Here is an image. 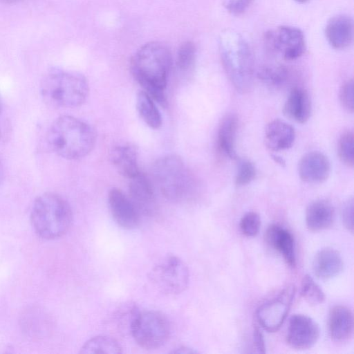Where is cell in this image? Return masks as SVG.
<instances>
[{
    "label": "cell",
    "mask_w": 354,
    "mask_h": 354,
    "mask_svg": "<svg viewBox=\"0 0 354 354\" xmlns=\"http://www.w3.org/2000/svg\"><path fill=\"white\" fill-rule=\"evenodd\" d=\"M172 63L169 49L158 41L141 46L131 60L130 70L133 78L162 107L167 106L165 91Z\"/></svg>",
    "instance_id": "cell-1"
},
{
    "label": "cell",
    "mask_w": 354,
    "mask_h": 354,
    "mask_svg": "<svg viewBox=\"0 0 354 354\" xmlns=\"http://www.w3.org/2000/svg\"><path fill=\"white\" fill-rule=\"evenodd\" d=\"M50 149L57 156L70 160L86 156L94 148L95 133L86 122L71 115L57 118L47 133Z\"/></svg>",
    "instance_id": "cell-2"
},
{
    "label": "cell",
    "mask_w": 354,
    "mask_h": 354,
    "mask_svg": "<svg viewBox=\"0 0 354 354\" xmlns=\"http://www.w3.org/2000/svg\"><path fill=\"white\" fill-rule=\"evenodd\" d=\"M218 48L225 72L235 89L248 92L253 82L254 62L252 50L244 37L226 29L219 36Z\"/></svg>",
    "instance_id": "cell-3"
},
{
    "label": "cell",
    "mask_w": 354,
    "mask_h": 354,
    "mask_svg": "<svg viewBox=\"0 0 354 354\" xmlns=\"http://www.w3.org/2000/svg\"><path fill=\"white\" fill-rule=\"evenodd\" d=\"M44 100L52 106L75 108L83 104L89 94V84L81 73L59 68L50 69L40 85Z\"/></svg>",
    "instance_id": "cell-4"
},
{
    "label": "cell",
    "mask_w": 354,
    "mask_h": 354,
    "mask_svg": "<svg viewBox=\"0 0 354 354\" xmlns=\"http://www.w3.org/2000/svg\"><path fill=\"white\" fill-rule=\"evenodd\" d=\"M30 218L37 235L50 240L67 232L73 221V213L70 205L62 196L48 192L35 201Z\"/></svg>",
    "instance_id": "cell-5"
},
{
    "label": "cell",
    "mask_w": 354,
    "mask_h": 354,
    "mask_svg": "<svg viewBox=\"0 0 354 354\" xmlns=\"http://www.w3.org/2000/svg\"><path fill=\"white\" fill-rule=\"evenodd\" d=\"M151 174L162 196L171 202L185 201L194 194L193 176L178 155L168 154L158 158L152 165Z\"/></svg>",
    "instance_id": "cell-6"
},
{
    "label": "cell",
    "mask_w": 354,
    "mask_h": 354,
    "mask_svg": "<svg viewBox=\"0 0 354 354\" xmlns=\"http://www.w3.org/2000/svg\"><path fill=\"white\" fill-rule=\"evenodd\" d=\"M170 333L168 319L156 310H140L130 331L136 344L147 350L163 346L167 342Z\"/></svg>",
    "instance_id": "cell-7"
},
{
    "label": "cell",
    "mask_w": 354,
    "mask_h": 354,
    "mask_svg": "<svg viewBox=\"0 0 354 354\" xmlns=\"http://www.w3.org/2000/svg\"><path fill=\"white\" fill-rule=\"evenodd\" d=\"M153 286L162 293L176 295L188 286L189 270L185 263L174 255L167 256L158 262L149 272Z\"/></svg>",
    "instance_id": "cell-8"
},
{
    "label": "cell",
    "mask_w": 354,
    "mask_h": 354,
    "mask_svg": "<svg viewBox=\"0 0 354 354\" xmlns=\"http://www.w3.org/2000/svg\"><path fill=\"white\" fill-rule=\"evenodd\" d=\"M264 40L270 50L287 61L298 59L306 50L304 33L296 27L278 26L268 31Z\"/></svg>",
    "instance_id": "cell-9"
},
{
    "label": "cell",
    "mask_w": 354,
    "mask_h": 354,
    "mask_svg": "<svg viewBox=\"0 0 354 354\" xmlns=\"http://www.w3.org/2000/svg\"><path fill=\"white\" fill-rule=\"evenodd\" d=\"M295 295V286H288L257 308V319L263 329L274 333L280 328L290 310Z\"/></svg>",
    "instance_id": "cell-10"
},
{
    "label": "cell",
    "mask_w": 354,
    "mask_h": 354,
    "mask_svg": "<svg viewBox=\"0 0 354 354\" xmlns=\"http://www.w3.org/2000/svg\"><path fill=\"white\" fill-rule=\"evenodd\" d=\"M319 337V328L310 317L297 314L289 321L287 343L293 348L305 350L313 346Z\"/></svg>",
    "instance_id": "cell-11"
},
{
    "label": "cell",
    "mask_w": 354,
    "mask_h": 354,
    "mask_svg": "<svg viewBox=\"0 0 354 354\" xmlns=\"http://www.w3.org/2000/svg\"><path fill=\"white\" fill-rule=\"evenodd\" d=\"M108 203L113 218L120 227L130 230L139 225L140 214L120 189L113 187L109 190Z\"/></svg>",
    "instance_id": "cell-12"
},
{
    "label": "cell",
    "mask_w": 354,
    "mask_h": 354,
    "mask_svg": "<svg viewBox=\"0 0 354 354\" xmlns=\"http://www.w3.org/2000/svg\"><path fill=\"white\" fill-rule=\"evenodd\" d=\"M129 180V197L140 215H153L158 206L154 186L151 179L140 171Z\"/></svg>",
    "instance_id": "cell-13"
},
{
    "label": "cell",
    "mask_w": 354,
    "mask_h": 354,
    "mask_svg": "<svg viewBox=\"0 0 354 354\" xmlns=\"http://www.w3.org/2000/svg\"><path fill=\"white\" fill-rule=\"evenodd\" d=\"M330 172L329 160L319 151H314L306 153L298 164L299 176L307 183H322L328 179Z\"/></svg>",
    "instance_id": "cell-14"
},
{
    "label": "cell",
    "mask_w": 354,
    "mask_h": 354,
    "mask_svg": "<svg viewBox=\"0 0 354 354\" xmlns=\"http://www.w3.org/2000/svg\"><path fill=\"white\" fill-rule=\"evenodd\" d=\"M266 243L283 258L291 268L296 266L295 240L292 233L283 227L272 224L265 234Z\"/></svg>",
    "instance_id": "cell-15"
},
{
    "label": "cell",
    "mask_w": 354,
    "mask_h": 354,
    "mask_svg": "<svg viewBox=\"0 0 354 354\" xmlns=\"http://www.w3.org/2000/svg\"><path fill=\"white\" fill-rule=\"evenodd\" d=\"M325 35L329 44L335 49L348 48L353 39V21L346 15H338L331 18L325 28Z\"/></svg>",
    "instance_id": "cell-16"
},
{
    "label": "cell",
    "mask_w": 354,
    "mask_h": 354,
    "mask_svg": "<svg viewBox=\"0 0 354 354\" xmlns=\"http://www.w3.org/2000/svg\"><path fill=\"white\" fill-rule=\"evenodd\" d=\"M109 158L118 172L128 179L135 177L140 172L138 151L131 144L114 146L110 151Z\"/></svg>",
    "instance_id": "cell-17"
},
{
    "label": "cell",
    "mask_w": 354,
    "mask_h": 354,
    "mask_svg": "<svg viewBox=\"0 0 354 354\" xmlns=\"http://www.w3.org/2000/svg\"><path fill=\"white\" fill-rule=\"evenodd\" d=\"M328 330L331 339L337 343L348 341L353 333V316L350 308L335 306L328 316Z\"/></svg>",
    "instance_id": "cell-18"
},
{
    "label": "cell",
    "mask_w": 354,
    "mask_h": 354,
    "mask_svg": "<svg viewBox=\"0 0 354 354\" xmlns=\"http://www.w3.org/2000/svg\"><path fill=\"white\" fill-rule=\"evenodd\" d=\"M295 136V129L290 124L281 120H274L266 127L264 141L270 151H283L292 146Z\"/></svg>",
    "instance_id": "cell-19"
},
{
    "label": "cell",
    "mask_w": 354,
    "mask_h": 354,
    "mask_svg": "<svg viewBox=\"0 0 354 354\" xmlns=\"http://www.w3.org/2000/svg\"><path fill=\"white\" fill-rule=\"evenodd\" d=\"M312 104L308 92L303 88L294 87L283 107V114L301 124L306 122L311 115Z\"/></svg>",
    "instance_id": "cell-20"
},
{
    "label": "cell",
    "mask_w": 354,
    "mask_h": 354,
    "mask_svg": "<svg viewBox=\"0 0 354 354\" xmlns=\"http://www.w3.org/2000/svg\"><path fill=\"white\" fill-rule=\"evenodd\" d=\"M334 219V208L326 200H315L306 208V223L308 230L312 232H319L329 228Z\"/></svg>",
    "instance_id": "cell-21"
},
{
    "label": "cell",
    "mask_w": 354,
    "mask_h": 354,
    "mask_svg": "<svg viewBox=\"0 0 354 354\" xmlns=\"http://www.w3.org/2000/svg\"><path fill=\"white\" fill-rule=\"evenodd\" d=\"M313 268L315 274L321 279H330L337 276L343 269L340 254L333 248H324L315 255Z\"/></svg>",
    "instance_id": "cell-22"
},
{
    "label": "cell",
    "mask_w": 354,
    "mask_h": 354,
    "mask_svg": "<svg viewBox=\"0 0 354 354\" xmlns=\"http://www.w3.org/2000/svg\"><path fill=\"white\" fill-rule=\"evenodd\" d=\"M239 120L236 115H225L221 120L217 133V147L219 151L230 159H236V138Z\"/></svg>",
    "instance_id": "cell-23"
},
{
    "label": "cell",
    "mask_w": 354,
    "mask_h": 354,
    "mask_svg": "<svg viewBox=\"0 0 354 354\" xmlns=\"http://www.w3.org/2000/svg\"><path fill=\"white\" fill-rule=\"evenodd\" d=\"M136 109L143 122L151 129H158L162 123V116L155 101L141 91L136 96Z\"/></svg>",
    "instance_id": "cell-24"
},
{
    "label": "cell",
    "mask_w": 354,
    "mask_h": 354,
    "mask_svg": "<svg viewBox=\"0 0 354 354\" xmlns=\"http://www.w3.org/2000/svg\"><path fill=\"white\" fill-rule=\"evenodd\" d=\"M80 353H106L120 354L122 353V346L112 337L98 335L86 341L80 351Z\"/></svg>",
    "instance_id": "cell-25"
},
{
    "label": "cell",
    "mask_w": 354,
    "mask_h": 354,
    "mask_svg": "<svg viewBox=\"0 0 354 354\" xmlns=\"http://www.w3.org/2000/svg\"><path fill=\"white\" fill-rule=\"evenodd\" d=\"M196 61V48L190 41L183 43L176 54V66L179 73L183 75H189L194 71Z\"/></svg>",
    "instance_id": "cell-26"
},
{
    "label": "cell",
    "mask_w": 354,
    "mask_h": 354,
    "mask_svg": "<svg viewBox=\"0 0 354 354\" xmlns=\"http://www.w3.org/2000/svg\"><path fill=\"white\" fill-rule=\"evenodd\" d=\"M290 75V70L283 65L266 66L258 72V77L261 81L274 87L284 84Z\"/></svg>",
    "instance_id": "cell-27"
},
{
    "label": "cell",
    "mask_w": 354,
    "mask_h": 354,
    "mask_svg": "<svg viewBox=\"0 0 354 354\" xmlns=\"http://www.w3.org/2000/svg\"><path fill=\"white\" fill-rule=\"evenodd\" d=\"M301 294L303 298L312 305L320 304L325 299L324 292L308 274L305 275L301 281Z\"/></svg>",
    "instance_id": "cell-28"
},
{
    "label": "cell",
    "mask_w": 354,
    "mask_h": 354,
    "mask_svg": "<svg viewBox=\"0 0 354 354\" xmlns=\"http://www.w3.org/2000/svg\"><path fill=\"white\" fill-rule=\"evenodd\" d=\"M338 156L345 165L352 168L354 164V137L352 131L344 132L337 143Z\"/></svg>",
    "instance_id": "cell-29"
},
{
    "label": "cell",
    "mask_w": 354,
    "mask_h": 354,
    "mask_svg": "<svg viewBox=\"0 0 354 354\" xmlns=\"http://www.w3.org/2000/svg\"><path fill=\"white\" fill-rule=\"evenodd\" d=\"M257 170L254 165L247 159L239 162L235 184L236 186H244L251 183L256 176Z\"/></svg>",
    "instance_id": "cell-30"
},
{
    "label": "cell",
    "mask_w": 354,
    "mask_h": 354,
    "mask_svg": "<svg viewBox=\"0 0 354 354\" xmlns=\"http://www.w3.org/2000/svg\"><path fill=\"white\" fill-rule=\"evenodd\" d=\"M261 227V218L255 212H248L241 218L239 227L241 233L246 236H255Z\"/></svg>",
    "instance_id": "cell-31"
},
{
    "label": "cell",
    "mask_w": 354,
    "mask_h": 354,
    "mask_svg": "<svg viewBox=\"0 0 354 354\" xmlns=\"http://www.w3.org/2000/svg\"><path fill=\"white\" fill-rule=\"evenodd\" d=\"M353 91V80L350 79L343 84L339 93L342 106L350 113H353L354 110Z\"/></svg>",
    "instance_id": "cell-32"
},
{
    "label": "cell",
    "mask_w": 354,
    "mask_h": 354,
    "mask_svg": "<svg viewBox=\"0 0 354 354\" xmlns=\"http://www.w3.org/2000/svg\"><path fill=\"white\" fill-rule=\"evenodd\" d=\"M254 0H224L223 6L231 15L239 16L243 14Z\"/></svg>",
    "instance_id": "cell-33"
},
{
    "label": "cell",
    "mask_w": 354,
    "mask_h": 354,
    "mask_svg": "<svg viewBox=\"0 0 354 354\" xmlns=\"http://www.w3.org/2000/svg\"><path fill=\"white\" fill-rule=\"evenodd\" d=\"M341 215L342 222L345 227L353 232V198H350L347 199L343 204Z\"/></svg>",
    "instance_id": "cell-34"
},
{
    "label": "cell",
    "mask_w": 354,
    "mask_h": 354,
    "mask_svg": "<svg viewBox=\"0 0 354 354\" xmlns=\"http://www.w3.org/2000/svg\"><path fill=\"white\" fill-rule=\"evenodd\" d=\"M253 343L257 353H266L263 337L257 327H255L253 330Z\"/></svg>",
    "instance_id": "cell-35"
},
{
    "label": "cell",
    "mask_w": 354,
    "mask_h": 354,
    "mask_svg": "<svg viewBox=\"0 0 354 354\" xmlns=\"http://www.w3.org/2000/svg\"><path fill=\"white\" fill-rule=\"evenodd\" d=\"M172 353H182V354H187V353H197L196 351L194 350L192 348L187 347V346H180L179 348H176L174 350Z\"/></svg>",
    "instance_id": "cell-36"
},
{
    "label": "cell",
    "mask_w": 354,
    "mask_h": 354,
    "mask_svg": "<svg viewBox=\"0 0 354 354\" xmlns=\"http://www.w3.org/2000/svg\"><path fill=\"white\" fill-rule=\"evenodd\" d=\"M272 157L273 160L277 163L280 165L281 166H284L285 165L286 162H285V160L282 158H281V157H279L278 156H275V155H272Z\"/></svg>",
    "instance_id": "cell-37"
},
{
    "label": "cell",
    "mask_w": 354,
    "mask_h": 354,
    "mask_svg": "<svg viewBox=\"0 0 354 354\" xmlns=\"http://www.w3.org/2000/svg\"><path fill=\"white\" fill-rule=\"evenodd\" d=\"M4 176L3 167L0 161V185L1 184Z\"/></svg>",
    "instance_id": "cell-38"
},
{
    "label": "cell",
    "mask_w": 354,
    "mask_h": 354,
    "mask_svg": "<svg viewBox=\"0 0 354 354\" xmlns=\"http://www.w3.org/2000/svg\"><path fill=\"white\" fill-rule=\"evenodd\" d=\"M3 130H6V129L3 126L0 127V140H1L3 139V138H4V136H5Z\"/></svg>",
    "instance_id": "cell-39"
},
{
    "label": "cell",
    "mask_w": 354,
    "mask_h": 354,
    "mask_svg": "<svg viewBox=\"0 0 354 354\" xmlns=\"http://www.w3.org/2000/svg\"><path fill=\"white\" fill-rule=\"evenodd\" d=\"M0 1L3 3H12L17 2L20 0H0Z\"/></svg>",
    "instance_id": "cell-40"
},
{
    "label": "cell",
    "mask_w": 354,
    "mask_h": 354,
    "mask_svg": "<svg viewBox=\"0 0 354 354\" xmlns=\"http://www.w3.org/2000/svg\"><path fill=\"white\" fill-rule=\"evenodd\" d=\"M2 109H3V102H2V100H1V95H0V115H1V113L2 111Z\"/></svg>",
    "instance_id": "cell-41"
},
{
    "label": "cell",
    "mask_w": 354,
    "mask_h": 354,
    "mask_svg": "<svg viewBox=\"0 0 354 354\" xmlns=\"http://www.w3.org/2000/svg\"><path fill=\"white\" fill-rule=\"evenodd\" d=\"M299 3H306L308 2L309 0H294Z\"/></svg>",
    "instance_id": "cell-42"
}]
</instances>
